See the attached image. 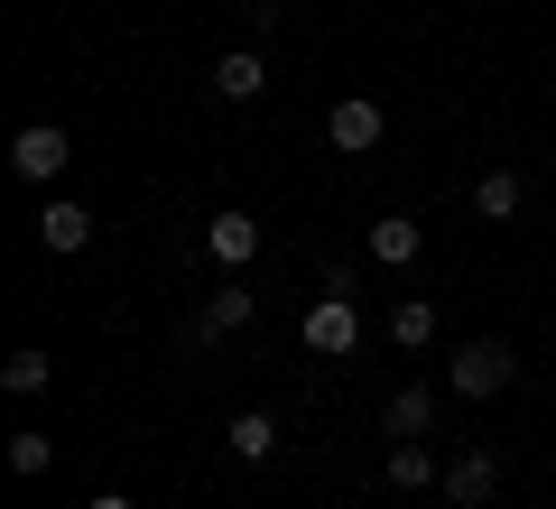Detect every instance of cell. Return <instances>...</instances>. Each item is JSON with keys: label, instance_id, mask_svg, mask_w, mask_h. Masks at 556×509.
Returning <instances> with one entry per match:
<instances>
[{"label": "cell", "instance_id": "6da1fadb", "mask_svg": "<svg viewBox=\"0 0 556 509\" xmlns=\"http://www.w3.org/2000/svg\"><path fill=\"white\" fill-rule=\"evenodd\" d=\"M298 343H306L316 361L362 353V306H353V296H316V306H306V325H298Z\"/></svg>", "mask_w": 556, "mask_h": 509}, {"label": "cell", "instance_id": "7a4b0ae2", "mask_svg": "<svg viewBox=\"0 0 556 509\" xmlns=\"http://www.w3.org/2000/svg\"><path fill=\"white\" fill-rule=\"evenodd\" d=\"M510 380H519L510 343H464V353L445 361V390H455V398H501Z\"/></svg>", "mask_w": 556, "mask_h": 509}, {"label": "cell", "instance_id": "3957f363", "mask_svg": "<svg viewBox=\"0 0 556 509\" xmlns=\"http://www.w3.org/2000/svg\"><path fill=\"white\" fill-rule=\"evenodd\" d=\"M65 157H75V139H65L56 120H28V130L10 139V177H28V186H56V177H65Z\"/></svg>", "mask_w": 556, "mask_h": 509}, {"label": "cell", "instance_id": "277c9868", "mask_svg": "<svg viewBox=\"0 0 556 509\" xmlns=\"http://www.w3.org/2000/svg\"><path fill=\"white\" fill-rule=\"evenodd\" d=\"M325 139H334V149H343V157H371V149H380V139H390V112H380V102H371V93H343V102H334V112H325Z\"/></svg>", "mask_w": 556, "mask_h": 509}, {"label": "cell", "instance_id": "5b68a950", "mask_svg": "<svg viewBox=\"0 0 556 509\" xmlns=\"http://www.w3.org/2000/svg\"><path fill=\"white\" fill-rule=\"evenodd\" d=\"M251 315H260V296L241 288V278H223V288L204 296V315L186 325V343H232V333H251Z\"/></svg>", "mask_w": 556, "mask_h": 509}, {"label": "cell", "instance_id": "8992f818", "mask_svg": "<svg viewBox=\"0 0 556 509\" xmlns=\"http://www.w3.org/2000/svg\"><path fill=\"white\" fill-rule=\"evenodd\" d=\"M362 251H371L380 269H417V251H427V222H417V214H380L371 232H362Z\"/></svg>", "mask_w": 556, "mask_h": 509}, {"label": "cell", "instance_id": "52a82bcc", "mask_svg": "<svg viewBox=\"0 0 556 509\" xmlns=\"http://www.w3.org/2000/svg\"><path fill=\"white\" fill-rule=\"evenodd\" d=\"M38 241H47L56 259H75L84 241H93V214H84L75 195H47V204H38Z\"/></svg>", "mask_w": 556, "mask_h": 509}, {"label": "cell", "instance_id": "ba28073f", "mask_svg": "<svg viewBox=\"0 0 556 509\" xmlns=\"http://www.w3.org/2000/svg\"><path fill=\"white\" fill-rule=\"evenodd\" d=\"M437 408H445V398L427 390V380H408V390H390V408H380V427H390V435H437Z\"/></svg>", "mask_w": 556, "mask_h": 509}, {"label": "cell", "instance_id": "9c48e42d", "mask_svg": "<svg viewBox=\"0 0 556 509\" xmlns=\"http://www.w3.org/2000/svg\"><path fill=\"white\" fill-rule=\"evenodd\" d=\"M204 251H214L223 269H251V259H260V222L251 214H214V222H204Z\"/></svg>", "mask_w": 556, "mask_h": 509}, {"label": "cell", "instance_id": "30bf717a", "mask_svg": "<svg viewBox=\"0 0 556 509\" xmlns=\"http://www.w3.org/2000/svg\"><path fill=\"white\" fill-rule=\"evenodd\" d=\"M501 491V454H464V463H445V500L455 509H482Z\"/></svg>", "mask_w": 556, "mask_h": 509}, {"label": "cell", "instance_id": "8fae6325", "mask_svg": "<svg viewBox=\"0 0 556 509\" xmlns=\"http://www.w3.org/2000/svg\"><path fill=\"white\" fill-rule=\"evenodd\" d=\"M260 84H269V56H260V47H223L214 56V93L223 102H251Z\"/></svg>", "mask_w": 556, "mask_h": 509}, {"label": "cell", "instance_id": "7c38bea8", "mask_svg": "<svg viewBox=\"0 0 556 509\" xmlns=\"http://www.w3.org/2000/svg\"><path fill=\"white\" fill-rule=\"evenodd\" d=\"M223 454H232V463H269V454H278V417L269 408H241L232 427H223Z\"/></svg>", "mask_w": 556, "mask_h": 509}, {"label": "cell", "instance_id": "4fadbf2b", "mask_svg": "<svg viewBox=\"0 0 556 509\" xmlns=\"http://www.w3.org/2000/svg\"><path fill=\"white\" fill-rule=\"evenodd\" d=\"M380 472H390V491H427V482H445V472H437V454H427V435H399Z\"/></svg>", "mask_w": 556, "mask_h": 509}, {"label": "cell", "instance_id": "5bb4252c", "mask_svg": "<svg viewBox=\"0 0 556 509\" xmlns=\"http://www.w3.org/2000/svg\"><path fill=\"white\" fill-rule=\"evenodd\" d=\"M390 343L399 353H427V343H437V296H399L390 306Z\"/></svg>", "mask_w": 556, "mask_h": 509}, {"label": "cell", "instance_id": "9a60e30c", "mask_svg": "<svg viewBox=\"0 0 556 509\" xmlns=\"http://www.w3.org/2000/svg\"><path fill=\"white\" fill-rule=\"evenodd\" d=\"M519 204H529V186H519L510 167H492V177H473V214H482V222H519Z\"/></svg>", "mask_w": 556, "mask_h": 509}, {"label": "cell", "instance_id": "2e32d148", "mask_svg": "<svg viewBox=\"0 0 556 509\" xmlns=\"http://www.w3.org/2000/svg\"><path fill=\"white\" fill-rule=\"evenodd\" d=\"M47 380H56V361H47V353H38V343H20V353L0 361V390H10V398H38V390H47Z\"/></svg>", "mask_w": 556, "mask_h": 509}, {"label": "cell", "instance_id": "e0dca14e", "mask_svg": "<svg viewBox=\"0 0 556 509\" xmlns=\"http://www.w3.org/2000/svg\"><path fill=\"white\" fill-rule=\"evenodd\" d=\"M47 463H56V435H47V427H20V435H10V472H28V482H38Z\"/></svg>", "mask_w": 556, "mask_h": 509}, {"label": "cell", "instance_id": "ac0fdd59", "mask_svg": "<svg viewBox=\"0 0 556 509\" xmlns=\"http://www.w3.org/2000/svg\"><path fill=\"white\" fill-rule=\"evenodd\" d=\"M84 509H130V491H93V500H84Z\"/></svg>", "mask_w": 556, "mask_h": 509}]
</instances>
